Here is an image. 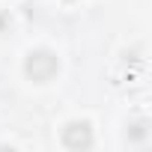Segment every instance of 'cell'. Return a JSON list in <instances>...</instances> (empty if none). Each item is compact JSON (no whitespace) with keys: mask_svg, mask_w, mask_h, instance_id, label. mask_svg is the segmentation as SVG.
I'll return each mask as SVG.
<instances>
[{"mask_svg":"<svg viewBox=\"0 0 152 152\" xmlns=\"http://www.w3.org/2000/svg\"><path fill=\"white\" fill-rule=\"evenodd\" d=\"M63 146L66 149H90L93 146V128H90V122H69L63 128Z\"/></svg>","mask_w":152,"mask_h":152,"instance_id":"cell-2","label":"cell"},{"mask_svg":"<svg viewBox=\"0 0 152 152\" xmlns=\"http://www.w3.org/2000/svg\"><path fill=\"white\" fill-rule=\"evenodd\" d=\"M6 24H9V18H6V15H3V12H0V30H3V27H6Z\"/></svg>","mask_w":152,"mask_h":152,"instance_id":"cell-4","label":"cell"},{"mask_svg":"<svg viewBox=\"0 0 152 152\" xmlns=\"http://www.w3.org/2000/svg\"><path fill=\"white\" fill-rule=\"evenodd\" d=\"M24 72L30 75L33 81L45 84V81H51L54 75L60 72V60L51 51H30L27 54V63H24Z\"/></svg>","mask_w":152,"mask_h":152,"instance_id":"cell-1","label":"cell"},{"mask_svg":"<svg viewBox=\"0 0 152 152\" xmlns=\"http://www.w3.org/2000/svg\"><path fill=\"white\" fill-rule=\"evenodd\" d=\"M143 134H146V131H143V125H134V131H131V137H134V140H140Z\"/></svg>","mask_w":152,"mask_h":152,"instance_id":"cell-3","label":"cell"}]
</instances>
